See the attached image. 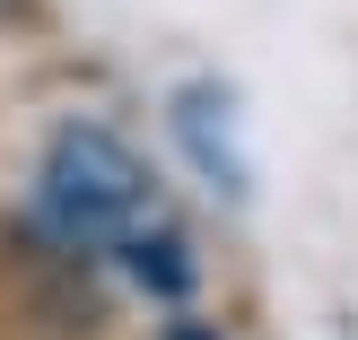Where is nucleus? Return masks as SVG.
Returning a JSON list of instances; mask_svg holds the SVG:
<instances>
[{"mask_svg":"<svg viewBox=\"0 0 358 340\" xmlns=\"http://www.w3.org/2000/svg\"><path fill=\"white\" fill-rule=\"evenodd\" d=\"M35 201L44 227L79 253H122L140 227H157V175L140 166V149L105 122H62L44 140L35 166Z\"/></svg>","mask_w":358,"mask_h":340,"instance_id":"f257e3e1","label":"nucleus"},{"mask_svg":"<svg viewBox=\"0 0 358 340\" xmlns=\"http://www.w3.org/2000/svg\"><path fill=\"white\" fill-rule=\"evenodd\" d=\"M122 271H131L140 288H157V297H184V288H192V253H184V236H175L166 219L140 227V236L122 244Z\"/></svg>","mask_w":358,"mask_h":340,"instance_id":"f03ea898","label":"nucleus"}]
</instances>
